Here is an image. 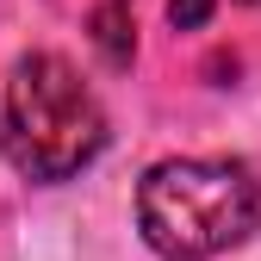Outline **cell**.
Masks as SVG:
<instances>
[{"label": "cell", "instance_id": "obj_4", "mask_svg": "<svg viewBox=\"0 0 261 261\" xmlns=\"http://www.w3.org/2000/svg\"><path fill=\"white\" fill-rule=\"evenodd\" d=\"M212 7L218 0H168V19H174V31H199L212 19Z\"/></svg>", "mask_w": 261, "mask_h": 261}, {"label": "cell", "instance_id": "obj_2", "mask_svg": "<svg viewBox=\"0 0 261 261\" xmlns=\"http://www.w3.org/2000/svg\"><path fill=\"white\" fill-rule=\"evenodd\" d=\"M0 143H7V162L19 174L69 180L106 149V112L93 100V87L62 56L38 50V56H19L7 75Z\"/></svg>", "mask_w": 261, "mask_h": 261}, {"label": "cell", "instance_id": "obj_1", "mask_svg": "<svg viewBox=\"0 0 261 261\" xmlns=\"http://www.w3.org/2000/svg\"><path fill=\"white\" fill-rule=\"evenodd\" d=\"M137 224H143V243L168 261L224 255L261 224V180L224 155L155 162L137 187Z\"/></svg>", "mask_w": 261, "mask_h": 261}, {"label": "cell", "instance_id": "obj_3", "mask_svg": "<svg viewBox=\"0 0 261 261\" xmlns=\"http://www.w3.org/2000/svg\"><path fill=\"white\" fill-rule=\"evenodd\" d=\"M93 25H100L93 38H100L106 62H112V69H124V62H130V25H124V0H106V7H100V19H93Z\"/></svg>", "mask_w": 261, "mask_h": 261}]
</instances>
